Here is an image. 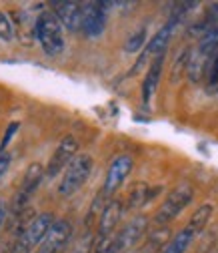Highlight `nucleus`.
I'll use <instances>...</instances> for the list:
<instances>
[{"instance_id": "1", "label": "nucleus", "mask_w": 218, "mask_h": 253, "mask_svg": "<svg viewBox=\"0 0 218 253\" xmlns=\"http://www.w3.org/2000/svg\"><path fill=\"white\" fill-rule=\"evenodd\" d=\"M210 215H212V205H208V203L200 205V207L192 213V217H190L188 223H186V227H182V229L166 243V247H164L160 253H186V251H188V247L192 245V241H194V239L204 231V227L208 225Z\"/></svg>"}, {"instance_id": "2", "label": "nucleus", "mask_w": 218, "mask_h": 253, "mask_svg": "<svg viewBox=\"0 0 218 253\" xmlns=\"http://www.w3.org/2000/svg\"><path fill=\"white\" fill-rule=\"evenodd\" d=\"M36 28V41L40 42L42 50L48 54V56H58L62 50H64V26L60 24V20L56 18L54 12L50 10H44L38 14V18L34 20Z\"/></svg>"}, {"instance_id": "3", "label": "nucleus", "mask_w": 218, "mask_h": 253, "mask_svg": "<svg viewBox=\"0 0 218 253\" xmlns=\"http://www.w3.org/2000/svg\"><path fill=\"white\" fill-rule=\"evenodd\" d=\"M192 197H194V189L188 183L176 185L172 191L166 195L162 205L158 207L156 215H154V225H156V227H166L170 221H174L186 207L190 205Z\"/></svg>"}, {"instance_id": "4", "label": "nucleus", "mask_w": 218, "mask_h": 253, "mask_svg": "<svg viewBox=\"0 0 218 253\" xmlns=\"http://www.w3.org/2000/svg\"><path fill=\"white\" fill-rule=\"evenodd\" d=\"M92 169H94V161L92 157L86 153H80L74 157V161L66 167L64 175H62V181L58 185V193L62 197H70L74 195L78 189H82V185L88 181Z\"/></svg>"}, {"instance_id": "5", "label": "nucleus", "mask_w": 218, "mask_h": 253, "mask_svg": "<svg viewBox=\"0 0 218 253\" xmlns=\"http://www.w3.org/2000/svg\"><path fill=\"white\" fill-rule=\"evenodd\" d=\"M148 231V219L144 215H136L132 217L126 225H124L112 239L110 243V253H128L130 249H134L140 239L146 235Z\"/></svg>"}, {"instance_id": "6", "label": "nucleus", "mask_w": 218, "mask_h": 253, "mask_svg": "<svg viewBox=\"0 0 218 253\" xmlns=\"http://www.w3.org/2000/svg\"><path fill=\"white\" fill-rule=\"evenodd\" d=\"M76 153H78V141L72 135L64 137V139L60 141V145L56 147V151L52 153L50 161H48V165L44 169V177L46 179H54L62 171H66V167L74 161Z\"/></svg>"}, {"instance_id": "7", "label": "nucleus", "mask_w": 218, "mask_h": 253, "mask_svg": "<svg viewBox=\"0 0 218 253\" xmlns=\"http://www.w3.org/2000/svg\"><path fill=\"white\" fill-rule=\"evenodd\" d=\"M42 179H44V167L40 163H32V165L26 169L24 179H22V185H20V189L16 191L14 201H12V211L14 213H22L24 205L30 199H32V195L36 193V189L42 183Z\"/></svg>"}, {"instance_id": "8", "label": "nucleus", "mask_w": 218, "mask_h": 253, "mask_svg": "<svg viewBox=\"0 0 218 253\" xmlns=\"http://www.w3.org/2000/svg\"><path fill=\"white\" fill-rule=\"evenodd\" d=\"M72 237V225L66 219H58L44 237V241L38 245L36 253H64L68 247V241Z\"/></svg>"}, {"instance_id": "9", "label": "nucleus", "mask_w": 218, "mask_h": 253, "mask_svg": "<svg viewBox=\"0 0 218 253\" xmlns=\"http://www.w3.org/2000/svg\"><path fill=\"white\" fill-rule=\"evenodd\" d=\"M132 167H134V161H132L130 155H120V157H116V159L110 163V167H108L102 193H104L106 197H110L114 191H118L120 185L126 181V177L130 175Z\"/></svg>"}, {"instance_id": "10", "label": "nucleus", "mask_w": 218, "mask_h": 253, "mask_svg": "<svg viewBox=\"0 0 218 253\" xmlns=\"http://www.w3.org/2000/svg\"><path fill=\"white\" fill-rule=\"evenodd\" d=\"M50 6L54 8L56 18L60 20V24L64 26L70 33H76L78 28H82V16H84V4L72 2V0H54L50 2Z\"/></svg>"}, {"instance_id": "11", "label": "nucleus", "mask_w": 218, "mask_h": 253, "mask_svg": "<svg viewBox=\"0 0 218 253\" xmlns=\"http://www.w3.org/2000/svg\"><path fill=\"white\" fill-rule=\"evenodd\" d=\"M174 26H176V22H174V20H168V24H166V26H162V28L158 30V33L148 41L146 48L142 50V54H140L138 62H136L134 69H132V75H136V71L144 65V62H146L150 56L156 58V56H160V54H164V52H166L168 41H170V37H172V33H174Z\"/></svg>"}, {"instance_id": "12", "label": "nucleus", "mask_w": 218, "mask_h": 253, "mask_svg": "<svg viewBox=\"0 0 218 253\" xmlns=\"http://www.w3.org/2000/svg\"><path fill=\"white\" fill-rule=\"evenodd\" d=\"M106 24V8L104 2H88L84 4V16H82V33L88 39H96L104 33Z\"/></svg>"}, {"instance_id": "13", "label": "nucleus", "mask_w": 218, "mask_h": 253, "mask_svg": "<svg viewBox=\"0 0 218 253\" xmlns=\"http://www.w3.org/2000/svg\"><path fill=\"white\" fill-rule=\"evenodd\" d=\"M122 201L120 199H112L104 205L102 209V215L98 219V231H96V239H110L114 237V231H116V225L122 217Z\"/></svg>"}, {"instance_id": "14", "label": "nucleus", "mask_w": 218, "mask_h": 253, "mask_svg": "<svg viewBox=\"0 0 218 253\" xmlns=\"http://www.w3.org/2000/svg\"><path fill=\"white\" fill-rule=\"evenodd\" d=\"M56 223V219L52 213H40L38 217H34L32 221H30V225L26 227V237L30 241V245L36 247L44 241V237L48 235V231L52 229V225Z\"/></svg>"}, {"instance_id": "15", "label": "nucleus", "mask_w": 218, "mask_h": 253, "mask_svg": "<svg viewBox=\"0 0 218 253\" xmlns=\"http://www.w3.org/2000/svg\"><path fill=\"white\" fill-rule=\"evenodd\" d=\"M162 62H164V54L156 56V58L152 60L148 73H146V79H144V83H142V103H144V105L150 103L154 90H156V86H158L160 73H162Z\"/></svg>"}, {"instance_id": "16", "label": "nucleus", "mask_w": 218, "mask_h": 253, "mask_svg": "<svg viewBox=\"0 0 218 253\" xmlns=\"http://www.w3.org/2000/svg\"><path fill=\"white\" fill-rule=\"evenodd\" d=\"M160 189H150L148 183H134V187L128 191V199H126V209L128 211H134V209H140L144 207L154 195H156Z\"/></svg>"}, {"instance_id": "17", "label": "nucleus", "mask_w": 218, "mask_h": 253, "mask_svg": "<svg viewBox=\"0 0 218 253\" xmlns=\"http://www.w3.org/2000/svg\"><path fill=\"white\" fill-rule=\"evenodd\" d=\"M170 239L172 237H170L168 225L166 227H156L154 231L146 233V241H144V245H142V249L138 253H160Z\"/></svg>"}, {"instance_id": "18", "label": "nucleus", "mask_w": 218, "mask_h": 253, "mask_svg": "<svg viewBox=\"0 0 218 253\" xmlns=\"http://www.w3.org/2000/svg\"><path fill=\"white\" fill-rule=\"evenodd\" d=\"M206 88L208 92H218V52L212 56L206 71Z\"/></svg>"}, {"instance_id": "19", "label": "nucleus", "mask_w": 218, "mask_h": 253, "mask_svg": "<svg viewBox=\"0 0 218 253\" xmlns=\"http://www.w3.org/2000/svg\"><path fill=\"white\" fill-rule=\"evenodd\" d=\"M12 37H14L12 20H10V16H8L6 12L0 10V39L8 42V41H12Z\"/></svg>"}, {"instance_id": "20", "label": "nucleus", "mask_w": 218, "mask_h": 253, "mask_svg": "<svg viewBox=\"0 0 218 253\" xmlns=\"http://www.w3.org/2000/svg\"><path fill=\"white\" fill-rule=\"evenodd\" d=\"M144 41H146V28H140V30H136V33L126 41V44H124V50H126V52H136L144 44Z\"/></svg>"}, {"instance_id": "21", "label": "nucleus", "mask_w": 218, "mask_h": 253, "mask_svg": "<svg viewBox=\"0 0 218 253\" xmlns=\"http://www.w3.org/2000/svg\"><path fill=\"white\" fill-rule=\"evenodd\" d=\"M94 239H96L94 233L84 235V239H80L76 243V247L72 249V253H92V249H94Z\"/></svg>"}, {"instance_id": "22", "label": "nucleus", "mask_w": 218, "mask_h": 253, "mask_svg": "<svg viewBox=\"0 0 218 253\" xmlns=\"http://www.w3.org/2000/svg\"><path fill=\"white\" fill-rule=\"evenodd\" d=\"M30 251H32V245H30L26 233H22V235H18L14 239V243H12V247H10L8 253H30Z\"/></svg>"}, {"instance_id": "23", "label": "nucleus", "mask_w": 218, "mask_h": 253, "mask_svg": "<svg viewBox=\"0 0 218 253\" xmlns=\"http://www.w3.org/2000/svg\"><path fill=\"white\" fill-rule=\"evenodd\" d=\"M16 131H18V123H10L8 129H6V135H4V139H2V143H0V153H6V147H8V143L12 141V137H14Z\"/></svg>"}, {"instance_id": "24", "label": "nucleus", "mask_w": 218, "mask_h": 253, "mask_svg": "<svg viewBox=\"0 0 218 253\" xmlns=\"http://www.w3.org/2000/svg\"><path fill=\"white\" fill-rule=\"evenodd\" d=\"M8 167H10V155L8 153H0V179L4 177Z\"/></svg>"}, {"instance_id": "25", "label": "nucleus", "mask_w": 218, "mask_h": 253, "mask_svg": "<svg viewBox=\"0 0 218 253\" xmlns=\"http://www.w3.org/2000/svg\"><path fill=\"white\" fill-rule=\"evenodd\" d=\"M6 215H8V207L4 201H0V229H2L6 223Z\"/></svg>"}, {"instance_id": "26", "label": "nucleus", "mask_w": 218, "mask_h": 253, "mask_svg": "<svg viewBox=\"0 0 218 253\" xmlns=\"http://www.w3.org/2000/svg\"><path fill=\"white\" fill-rule=\"evenodd\" d=\"M212 253H218V247H216V249H214V251H212Z\"/></svg>"}]
</instances>
